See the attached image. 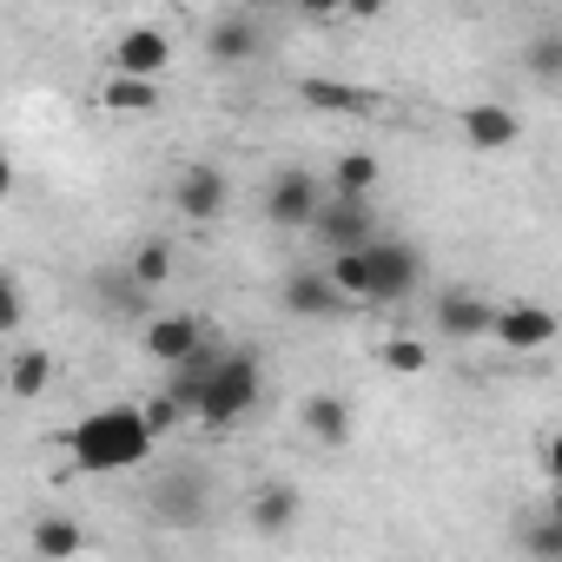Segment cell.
Masks as SVG:
<instances>
[{
  "label": "cell",
  "mask_w": 562,
  "mask_h": 562,
  "mask_svg": "<svg viewBox=\"0 0 562 562\" xmlns=\"http://www.w3.org/2000/svg\"><path fill=\"white\" fill-rule=\"evenodd\" d=\"M496 338H503L509 351H549V345L562 338V318H555L549 305H503V312H496Z\"/></svg>",
  "instance_id": "11"
},
{
  "label": "cell",
  "mask_w": 562,
  "mask_h": 562,
  "mask_svg": "<svg viewBox=\"0 0 562 562\" xmlns=\"http://www.w3.org/2000/svg\"><path fill=\"white\" fill-rule=\"evenodd\" d=\"M463 139L476 146V153H503V146H516L522 139V120L509 113V106H496V100H476V106H463Z\"/></svg>",
  "instance_id": "12"
},
{
  "label": "cell",
  "mask_w": 562,
  "mask_h": 562,
  "mask_svg": "<svg viewBox=\"0 0 562 562\" xmlns=\"http://www.w3.org/2000/svg\"><path fill=\"white\" fill-rule=\"evenodd\" d=\"M299 509H305V503H299L292 483H265V490L251 496V529H258V536H292V529H299Z\"/></svg>",
  "instance_id": "15"
},
{
  "label": "cell",
  "mask_w": 562,
  "mask_h": 562,
  "mask_svg": "<svg viewBox=\"0 0 562 562\" xmlns=\"http://www.w3.org/2000/svg\"><path fill=\"white\" fill-rule=\"evenodd\" d=\"M106 106L126 113V120L153 113V106H159V80H126V74H113V80H106Z\"/></svg>",
  "instance_id": "22"
},
{
  "label": "cell",
  "mask_w": 562,
  "mask_h": 562,
  "mask_svg": "<svg viewBox=\"0 0 562 562\" xmlns=\"http://www.w3.org/2000/svg\"><path fill=\"white\" fill-rule=\"evenodd\" d=\"M542 463H549V483H555V490H562V430H555V437H549V450H542Z\"/></svg>",
  "instance_id": "28"
},
{
  "label": "cell",
  "mask_w": 562,
  "mask_h": 562,
  "mask_svg": "<svg viewBox=\"0 0 562 562\" xmlns=\"http://www.w3.org/2000/svg\"><path fill=\"white\" fill-rule=\"evenodd\" d=\"M27 318V292H21V278L8 271V278H0V331H14Z\"/></svg>",
  "instance_id": "26"
},
{
  "label": "cell",
  "mask_w": 562,
  "mask_h": 562,
  "mask_svg": "<svg viewBox=\"0 0 562 562\" xmlns=\"http://www.w3.org/2000/svg\"><path fill=\"white\" fill-rule=\"evenodd\" d=\"M285 312H292V318H345V312H358V305L331 285L325 265H299V271L285 278Z\"/></svg>",
  "instance_id": "7"
},
{
  "label": "cell",
  "mask_w": 562,
  "mask_h": 562,
  "mask_svg": "<svg viewBox=\"0 0 562 562\" xmlns=\"http://www.w3.org/2000/svg\"><path fill=\"white\" fill-rule=\"evenodd\" d=\"M549 516H562V490H555V496H549Z\"/></svg>",
  "instance_id": "29"
},
{
  "label": "cell",
  "mask_w": 562,
  "mask_h": 562,
  "mask_svg": "<svg viewBox=\"0 0 562 562\" xmlns=\"http://www.w3.org/2000/svg\"><path fill=\"white\" fill-rule=\"evenodd\" d=\"M153 516H159V522H179V529H192V522L205 516L199 470H172V476H159V483H153Z\"/></svg>",
  "instance_id": "13"
},
{
  "label": "cell",
  "mask_w": 562,
  "mask_h": 562,
  "mask_svg": "<svg viewBox=\"0 0 562 562\" xmlns=\"http://www.w3.org/2000/svg\"><path fill=\"white\" fill-rule=\"evenodd\" d=\"M325 271L351 305H404L424 285V251L404 245V238H378V245H364L351 258H331Z\"/></svg>",
  "instance_id": "2"
},
{
  "label": "cell",
  "mask_w": 562,
  "mask_h": 562,
  "mask_svg": "<svg viewBox=\"0 0 562 562\" xmlns=\"http://www.w3.org/2000/svg\"><path fill=\"white\" fill-rule=\"evenodd\" d=\"M430 318H437V331L457 338V345H470V338H496V305L476 299V292H443V299L430 305Z\"/></svg>",
  "instance_id": "10"
},
{
  "label": "cell",
  "mask_w": 562,
  "mask_h": 562,
  "mask_svg": "<svg viewBox=\"0 0 562 562\" xmlns=\"http://www.w3.org/2000/svg\"><path fill=\"white\" fill-rule=\"evenodd\" d=\"M378 179H384V166H378L364 146H351V153H338L331 192H338V199H371V192H378Z\"/></svg>",
  "instance_id": "18"
},
{
  "label": "cell",
  "mask_w": 562,
  "mask_h": 562,
  "mask_svg": "<svg viewBox=\"0 0 562 562\" xmlns=\"http://www.w3.org/2000/svg\"><path fill=\"white\" fill-rule=\"evenodd\" d=\"M212 338H205V325H199V312H159L153 325H146V351L159 358V364H186V358H199Z\"/></svg>",
  "instance_id": "9"
},
{
  "label": "cell",
  "mask_w": 562,
  "mask_h": 562,
  "mask_svg": "<svg viewBox=\"0 0 562 562\" xmlns=\"http://www.w3.org/2000/svg\"><path fill=\"white\" fill-rule=\"evenodd\" d=\"M312 238L331 251V258H351V251H364V245H378V212H371V199H325V212H318V225H312Z\"/></svg>",
  "instance_id": "5"
},
{
  "label": "cell",
  "mask_w": 562,
  "mask_h": 562,
  "mask_svg": "<svg viewBox=\"0 0 562 562\" xmlns=\"http://www.w3.org/2000/svg\"><path fill=\"white\" fill-rule=\"evenodd\" d=\"M325 199H331V192H325L312 172L292 166V172H278V179L265 186V218H271L278 232H312L318 212H325Z\"/></svg>",
  "instance_id": "4"
},
{
  "label": "cell",
  "mask_w": 562,
  "mask_h": 562,
  "mask_svg": "<svg viewBox=\"0 0 562 562\" xmlns=\"http://www.w3.org/2000/svg\"><path fill=\"white\" fill-rule=\"evenodd\" d=\"M80 542H87V529H80L74 516H41V522H34V549H41L47 562H74Z\"/></svg>",
  "instance_id": "20"
},
{
  "label": "cell",
  "mask_w": 562,
  "mask_h": 562,
  "mask_svg": "<svg viewBox=\"0 0 562 562\" xmlns=\"http://www.w3.org/2000/svg\"><path fill=\"white\" fill-rule=\"evenodd\" d=\"M516 549L529 562H562V516H522L516 522Z\"/></svg>",
  "instance_id": "21"
},
{
  "label": "cell",
  "mask_w": 562,
  "mask_h": 562,
  "mask_svg": "<svg viewBox=\"0 0 562 562\" xmlns=\"http://www.w3.org/2000/svg\"><path fill=\"white\" fill-rule=\"evenodd\" d=\"M258 391H265V384H258V358H251V351H225L192 417H199L205 430H232V424L258 404Z\"/></svg>",
  "instance_id": "3"
},
{
  "label": "cell",
  "mask_w": 562,
  "mask_h": 562,
  "mask_svg": "<svg viewBox=\"0 0 562 562\" xmlns=\"http://www.w3.org/2000/svg\"><path fill=\"white\" fill-rule=\"evenodd\" d=\"M378 364L397 371V378H417V371H430V351H424V338H391V345L378 351Z\"/></svg>",
  "instance_id": "25"
},
{
  "label": "cell",
  "mask_w": 562,
  "mask_h": 562,
  "mask_svg": "<svg viewBox=\"0 0 562 562\" xmlns=\"http://www.w3.org/2000/svg\"><path fill=\"white\" fill-rule=\"evenodd\" d=\"M166 67H172V41L159 27H126L113 41V74H126V80H166Z\"/></svg>",
  "instance_id": "8"
},
{
  "label": "cell",
  "mask_w": 562,
  "mask_h": 562,
  "mask_svg": "<svg viewBox=\"0 0 562 562\" xmlns=\"http://www.w3.org/2000/svg\"><path fill=\"white\" fill-rule=\"evenodd\" d=\"M47 384H54V351L27 345V351L8 358V391H14V397H41Z\"/></svg>",
  "instance_id": "19"
},
{
  "label": "cell",
  "mask_w": 562,
  "mask_h": 562,
  "mask_svg": "<svg viewBox=\"0 0 562 562\" xmlns=\"http://www.w3.org/2000/svg\"><path fill=\"white\" fill-rule=\"evenodd\" d=\"M522 67H529V80L555 87V80H562V34H536V41L522 47Z\"/></svg>",
  "instance_id": "24"
},
{
  "label": "cell",
  "mask_w": 562,
  "mask_h": 562,
  "mask_svg": "<svg viewBox=\"0 0 562 562\" xmlns=\"http://www.w3.org/2000/svg\"><path fill=\"white\" fill-rule=\"evenodd\" d=\"M126 271L139 278V285H146V292H159V285H166V278H172V245H166V238H146V245L133 251V265H126Z\"/></svg>",
  "instance_id": "23"
},
{
  "label": "cell",
  "mask_w": 562,
  "mask_h": 562,
  "mask_svg": "<svg viewBox=\"0 0 562 562\" xmlns=\"http://www.w3.org/2000/svg\"><path fill=\"white\" fill-rule=\"evenodd\" d=\"M172 205H179L192 225L225 218V205H232V179H225V166H212V159L186 166V172H179V186H172Z\"/></svg>",
  "instance_id": "6"
},
{
  "label": "cell",
  "mask_w": 562,
  "mask_h": 562,
  "mask_svg": "<svg viewBox=\"0 0 562 562\" xmlns=\"http://www.w3.org/2000/svg\"><path fill=\"white\" fill-rule=\"evenodd\" d=\"M299 424H305L318 443H331V450H338V443H351V404H345V397H331V391H312V397L299 404Z\"/></svg>",
  "instance_id": "17"
},
{
  "label": "cell",
  "mask_w": 562,
  "mask_h": 562,
  "mask_svg": "<svg viewBox=\"0 0 562 562\" xmlns=\"http://www.w3.org/2000/svg\"><path fill=\"white\" fill-rule=\"evenodd\" d=\"M299 100L318 106V113H378V93L371 87H351V80H299Z\"/></svg>",
  "instance_id": "16"
},
{
  "label": "cell",
  "mask_w": 562,
  "mask_h": 562,
  "mask_svg": "<svg viewBox=\"0 0 562 562\" xmlns=\"http://www.w3.org/2000/svg\"><path fill=\"white\" fill-rule=\"evenodd\" d=\"M67 450H74V470H87V476L139 470V463L153 457L146 404H106V411H87V417L67 430Z\"/></svg>",
  "instance_id": "1"
},
{
  "label": "cell",
  "mask_w": 562,
  "mask_h": 562,
  "mask_svg": "<svg viewBox=\"0 0 562 562\" xmlns=\"http://www.w3.org/2000/svg\"><path fill=\"white\" fill-rule=\"evenodd\" d=\"M258 47H265V34H258L251 14H218V21L205 27V54H212L218 67H245Z\"/></svg>",
  "instance_id": "14"
},
{
  "label": "cell",
  "mask_w": 562,
  "mask_h": 562,
  "mask_svg": "<svg viewBox=\"0 0 562 562\" xmlns=\"http://www.w3.org/2000/svg\"><path fill=\"white\" fill-rule=\"evenodd\" d=\"M179 417H186V404H179L172 391H166V397H146V424H153V437H166Z\"/></svg>",
  "instance_id": "27"
}]
</instances>
